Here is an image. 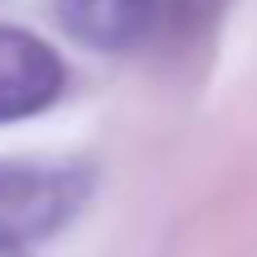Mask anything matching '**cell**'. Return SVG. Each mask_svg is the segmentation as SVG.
<instances>
[{"label": "cell", "instance_id": "obj_1", "mask_svg": "<svg viewBox=\"0 0 257 257\" xmlns=\"http://www.w3.org/2000/svg\"><path fill=\"white\" fill-rule=\"evenodd\" d=\"M86 200V172L62 162H0V252H24L57 233Z\"/></svg>", "mask_w": 257, "mask_h": 257}, {"label": "cell", "instance_id": "obj_2", "mask_svg": "<svg viewBox=\"0 0 257 257\" xmlns=\"http://www.w3.org/2000/svg\"><path fill=\"white\" fill-rule=\"evenodd\" d=\"M62 57L43 38L0 24V124L29 119L62 95Z\"/></svg>", "mask_w": 257, "mask_h": 257}, {"label": "cell", "instance_id": "obj_3", "mask_svg": "<svg viewBox=\"0 0 257 257\" xmlns=\"http://www.w3.org/2000/svg\"><path fill=\"white\" fill-rule=\"evenodd\" d=\"M57 24L95 53H128L157 24V0H57Z\"/></svg>", "mask_w": 257, "mask_h": 257}]
</instances>
